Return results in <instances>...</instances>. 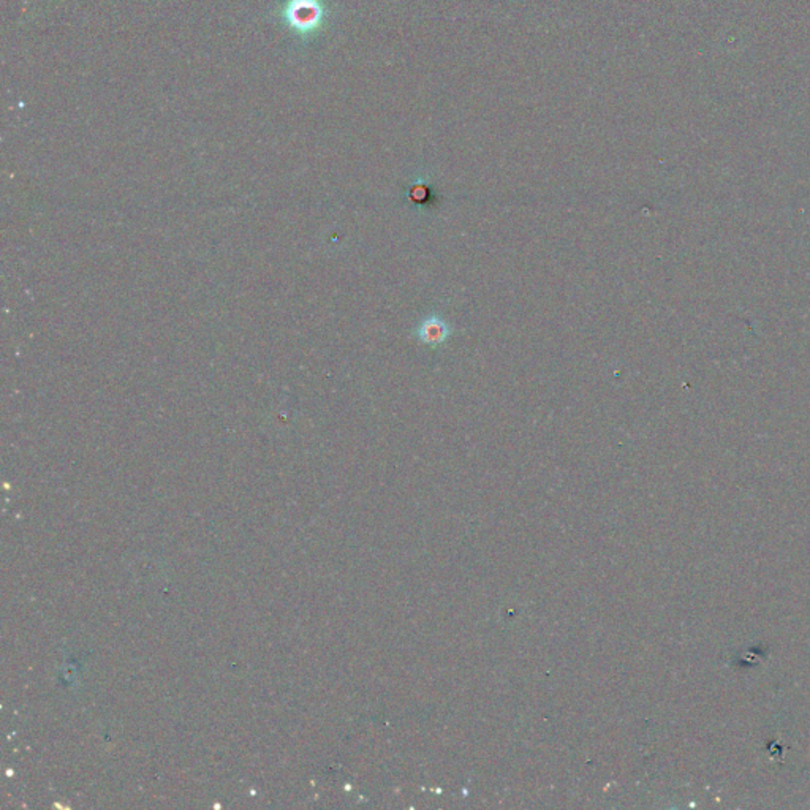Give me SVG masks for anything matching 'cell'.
<instances>
[{"instance_id": "6da1fadb", "label": "cell", "mask_w": 810, "mask_h": 810, "mask_svg": "<svg viewBox=\"0 0 810 810\" xmlns=\"http://www.w3.org/2000/svg\"><path fill=\"white\" fill-rule=\"evenodd\" d=\"M323 5L320 0H287L282 10L285 24L301 37H308L321 26Z\"/></svg>"}, {"instance_id": "7a4b0ae2", "label": "cell", "mask_w": 810, "mask_h": 810, "mask_svg": "<svg viewBox=\"0 0 810 810\" xmlns=\"http://www.w3.org/2000/svg\"><path fill=\"white\" fill-rule=\"evenodd\" d=\"M451 333H453V329H451L448 323L445 321L440 315L432 314L429 317H426L424 320L420 323L418 328H416V339H418L421 344L436 349V347L447 342Z\"/></svg>"}, {"instance_id": "3957f363", "label": "cell", "mask_w": 810, "mask_h": 810, "mask_svg": "<svg viewBox=\"0 0 810 810\" xmlns=\"http://www.w3.org/2000/svg\"><path fill=\"white\" fill-rule=\"evenodd\" d=\"M427 195H429V189H427L426 185H421L420 184V185H415L412 192H410V200H412L413 202H416V205H424V206H427V205H429V202H427V200H429V198H427Z\"/></svg>"}]
</instances>
